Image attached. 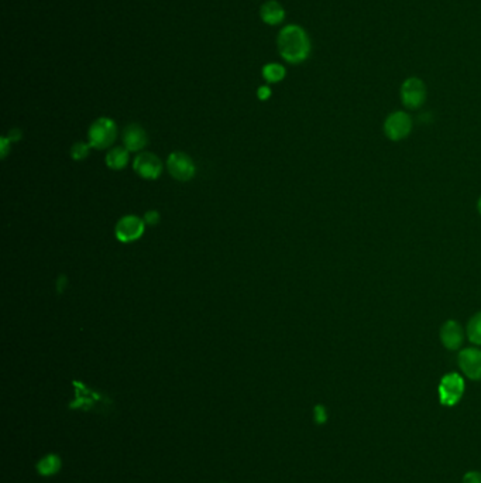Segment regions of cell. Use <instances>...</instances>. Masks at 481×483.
<instances>
[{"instance_id": "7402d4cb", "label": "cell", "mask_w": 481, "mask_h": 483, "mask_svg": "<svg viewBox=\"0 0 481 483\" xmlns=\"http://www.w3.org/2000/svg\"><path fill=\"white\" fill-rule=\"evenodd\" d=\"M477 209H478V212H480V215H481V196H480V199H478V202H477Z\"/></svg>"}, {"instance_id": "d6986e66", "label": "cell", "mask_w": 481, "mask_h": 483, "mask_svg": "<svg viewBox=\"0 0 481 483\" xmlns=\"http://www.w3.org/2000/svg\"><path fill=\"white\" fill-rule=\"evenodd\" d=\"M463 483H481V473L480 472H467L463 477Z\"/></svg>"}, {"instance_id": "5b68a950", "label": "cell", "mask_w": 481, "mask_h": 483, "mask_svg": "<svg viewBox=\"0 0 481 483\" xmlns=\"http://www.w3.org/2000/svg\"><path fill=\"white\" fill-rule=\"evenodd\" d=\"M412 130V119L408 113L397 111L387 116L384 122V133L392 142H399L409 136Z\"/></svg>"}, {"instance_id": "8fae6325", "label": "cell", "mask_w": 481, "mask_h": 483, "mask_svg": "<svg viewBox=\"0 0 481 483\" xmlns=\"http://www.w3.org/2000/svg\"><path fill=\"white\" fill-rule=\"evenodd\" d=\"M63 469V458L60 453L50 452L40 458L36 463V472L43 477H51L60 473Z\"/></svg>"}, {"instance_id": "e0dca14e", "label": "cell", "mask_w": 481, "mask_h": 483, "mask_svg": "<svg viewBox=\"0 0 481 483\" xmlns=\"http://www.w3.org/2000/svg\"><path fill=\"white\" fill-rule=\"evenodd\" d=\"M314 420L316 424H325L328 420V413L323 406H316L314 408Z\"/></svg>"}, {"instance_id": "ba28073f", "label": "cell", "mask_w": 481, "mask_h": 483, "mask_svg": "<svg viewBox=\"0 0 481 483\" xmlns=\"http://www.w3.org/2000/svg\"><path fill=\"white\" fill-rule=\"evenodd\" d=\"M167 164H168V170H169L171 175L179 181H188L195 174V165H193L192 160L181 151L172 153L168 157Z\"/></svg>"}, {"instance_id": "5bb4252c", "label": "cell", "mask_w": 481, "mask_h": 483, "mask_svg": "<svg viewBox=\"0 0 481 483\" xmlns=\"http://www.w3.org/2000/svg\"><path fill=\"white\" fill-rule=\"evenodd\" d=\"M127 161H129V150L123 147L112 149L106 156V163L113 170H120L126 167Z\"/></svg>"}, {"instance_id": "8992f818", "label": "cell", "mask_w": 481, "mask_h": 483, "mask_svg": "<svg viewBox=\"0 0 481 483\" xmlns=\"http://www.w3.org/2000/svg\"><path fill=\"white\" fill-rule=\"evenodd\" d=\"M143 232L144 222L134 215L123 216L116 225V237L123 244H130V242L137 240Z\"/></svg>"}, {"instance_id": "277c9868", "label": "cell", "mask_w": 481, "mask_h": 483, "mask_svg": "<svg viewBox=\"0 0 481 483\" xmlns=\"http://www.w3.org/2000/svg\"><path fill=\"white\" fill-rule=\"evenodd\" d=\"M401 101L408 109H418L426 101V87L416 77L406 78L401 85Z\"/></svg>"}, {"instance_id": "ac0fdd59", "label": "cell", "mask_w": 481, "mask_h": 483, "mask_svg": "<svg viewBox=\"0 0 481 483\" xmlns=\"http://www.w3.org/2000/svg\"><path fill=\"white\" fill-rule=\"evenodd\" d=\"M88 146L84 144V143H77L72 149V156L75 160H82L84 157L88 156Z\"/></svg>"}, {"instance_id": "4fadbf2b", "label": "cell", "mask_w": 481, "mask_h": 483, "mask_svg": "<svg viewBox=\"0 0 481 483\" xmlns=\"http://www.w3.org/2000/svg\"><path fill=\"white\" fill-rule=\"evenodd\" d=\"M260 18L266 25L277 26L284 22L286 11L277 0H267V2L260 8Z\"/></svg>"}, {"instance_id": "7a4b0ae2", "label": "cell", "mask_w": 481, "mask_h": 483, "mask_svg": "<svg viewBox=\"0 0 481 483\" xmlns=\"http://www.w3.org/2000/svg\"><path fill=\"white\" fill-rule=\"evenodd\" d=\"M117 134L116 123L109 118H99L95 120L89 129V146L95 149H106L109 147Z\"/></svg>"}, {"instance_id": "52a82bcc", "label": "cell", "mask_w": 481, "mask_h": 483, "mask_svg": "<svg viewBox=\"0 0 481 483\" xmlns=\"http://www.w3.org/2000/svg\"><path fill=\"white\" fill-rule=\"evenodd\" d=\"M458 366L464 376L471 380H481V351L477 348H466L458 353Z\"/></svg>"}, {"instance_id": "6da1fadb", "label": "cell", "mask_w": 481, "mask_h": 483, "mask_svg": "<svg viewBox=\"0 0 481 483\" xmlns=\"http://www.w3.org/2000/svg\"><path fill=\"white\" fill-rule=\"evenodd\" d=\"M277 49L284 61L297 65L308 60L312 46L305 29L298 25H288L277 37Z\"/></svg>"}, {"instance_id": "2e32d148", "label": "cell", "mask_w": 481, "mask_h": 483, "mask_svg": "<svg viewBox=\"0 0 481 483\" xmlns=\"http://www.w3.org/2000/svg\"><path fill=\"white\" fill-rule=\"evenodd\" d=\"M467 337L471 344L481 346V311L468 321Z\"/></svg>"}, {"instance_id": "30bf717a", "label": "cell", "mask_w": 481, "mask_h": 483, "mask_svg": "<svg viewBox=\"0 0 481 483\" xmlns=\"http://www.w3.org/2000/svg\"><path fill=\"white\" fill-rule=\"evenodd\" d=\"M440 341L443 346L449 351H456L463 345L464 332L454 320L446 321L440 328Z\"/></svg>"}, {"instance_id": "9a60e30c", "label": "cell", "mask_w": 481, "mask_h": 483, "mask_svg": "<svg viewBox=\"0 0 481 483\" xmlns=\"http://www.w3.org/2000/svg\"><path fill=\"white\" fill-rule=\"evenodd\" d=\"M287 75V70L278 63L266 64L263 68V77L269 84H277L283 81Z\"/></svg>"}, {"instance_id": "44dd1931", "label": "cell", "mask_w": 481, "mask_h": 483, "mask_svg": "<svg viewBox=\"0 0 481 483\" xmlns=\"http://www.w3.org/2000/svg\"><path fill=\"white\" fill-rule=\"evenodd\" d=\"M271 95V91L267 87H263L259 89V98L260 99H267Z\"/></svg>"}, {"instance_id": "9c48e42d", "label": "cell", "mask_w": 481, "mask_h": 483, "mask_svg": "<svg viewBox=\"0 0 481 483\" xmlns=\"http://www.w3.org/2000/svg\"><path fill=\"white\" fill-rule=\"evenodd\" d=\"M133 167L139 175H141L143 178H147V180H154V178L160 177V174L162 171V165H161L160 158L151 153H140L136 157Z\"/></svg>"}, {"instance_id": "ffe728a7", "label": "cell", "mask_w": 481, "mask_h": 483, "mask_svg": "<svg viewBox=\"0 0 481 483\" xmlns=\"http://www.w3.org/2000/svg\"><path fill=\"white\" fill-rule=\"evenodd\" d=\"M158 213L155 212V211H150V212H147L146 213V220H147V223H150V225H154V223H157L158 222Z\"/></svg>"}, {"instance_id": "3957f363", "label": "cell", "mask_w": 481, "mask_h": 483, "mask_svg": "<svg viewBox=\"0 0 481 483\" xmlns=\"http://www.w3.org/2000/svg\"><path fill=\"white\" fill-rule=\"evenodd\" d=\"M464 393V380L457 373H449L439 383V399L443 406H456Z\"/></svg>"}, {"instance_id": "7c38bea8", "label": "cell", "mask_w": 481, "mask_h": 483, "mask_svg": "<svg viewBox=\"0 0 481 483\" xmlns=\"http://www.w3.org/2000/svg\"><path fill=\"white\" fill-rule=\"evenodd\" d=\"M123 142L129 151H139L147 144V134L140 125H129L123 133Z\"/></svg>"}]
</instances>
